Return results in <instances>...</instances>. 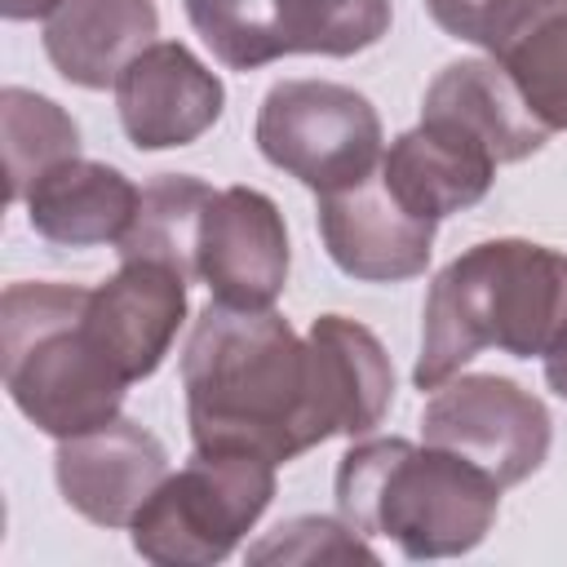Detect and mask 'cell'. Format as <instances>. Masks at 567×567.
Listing matches in <instances>:
<instances>
[{
  "instance_id": "1",
  "label": "cell",
  "mask_w": 567,
  "mask_h": 567,
  "mask_svg": "<svg viewBox=\"0 0 567 567\" xmlns=\"http://www.w3.org/2000/svg\"><path fill=\"white\" fill-rule=\"evenodd\" d=\"M195 452H252L275 465L319 447L310 350L284 315L208 301L182 354Z\"/></svg>"
},
{
  "instance_id": "2",
  "label": "cell",
  "mask_w": 567,
  "mask_h": 567,
  "mask_svg": "<svg viewBox=\"0 0 567 567\" xmlns=\"http://www.w3.org/2000/svg\"><path fill=\"white\" fill-rule=\"evenodd\" d=\"M563 332L567 257L532 239H487L434 275L412 381L439 390L487 346L514 359H545Z\"/></svg>"
},
{
  "instance_id": "3",
  "label": "cell",
  "mask_w": 567,
  "mask_h": 567,
  "mask_svg": "<svg viewBox=\"0 0 567 567\" xmlns=\"http://www.w3.org/2000/svg\"><path fill=\"white\" fill-rule=\"evenodd\" d=\"M501 483L447 447L368 439L337 465V514L359 536H385L408 558H452L483 545Z\"/></svg>"
},
{
  "instance_id": "4",
  "label": "cell",
  "mask_w": 567,
  "mask_h": 567,
  "mask_svg": "<svg viewBox=\"0 0 567 567\" xmlns=\"http://www.w3.org/2000/svg\"><path fill=\"white\" fill-rule=\"evenodd\" d=\"M89 292L80 284H9L0 297V363L18 412L62 439L89 434L120 416L124 372L84 328Z\"/></svg>"
},
{
  "instance_id": "5",
  "label": "cell",
  "mask_w": 567,
  "mask_h": 567,
  "mask_svg": "<svg viewBox=\"0 0 567 567\" xmlns=\"http://www.w3.org/2000/svg\"><path fill=\"white\" fill-rule=\"evenodd\" d=\"M275 461L252 452H195L133 518V549L159 567L221 563L266 514Z\"/></svg>"
},
{
  "instance_id": "6",
  "label": "cell",
  "mask_w": 567,
  "mask_h": 567,
  "mask_svg": "<svg viewBox=\"0 0 567 567\" xmlns=\"http://www.w3.org/2000/svg\"><path fill=\"white\" fill-rule=\"evenodd\" d=\"M257 151L328 195L381 164V120L363 93L332 80H284L257 111Z\"/></svg>"
},
{
  "instance_id": "7",
  "label": "cell",
  "mask_w": 567,
  "mask_h": 567,
  "mask_svg": "<svg viewBox=\"0 0 567 567\" xmlns=\"http://www.w3.org/2000/svg\"><path fill=\"white\" fill-rule=\"evenodd\" d=\"M190 27L230 71L284 53L350 58L390 31V0H182Z\"/></svg>"
},
{
  "instance_id": "8",
  "label": "cell",
  "mask_w": 567,
  "mask_h": 567,
  "mask_svg": "<svg viewBox=\"0 0 567 567\" xmlns=\"http://www.w3.org/2000/svg\"><path fill=\"white\" fill-rule=\"evenodd\" d=\"M421 434L434 447L461 452L501 487H514L540 470L554 439L545 403L492 372L443 381L421 412Z\"/></svg>"
},
{
  "instance_id": "9",
  "label": "cell",
  "mask_w": 567,
  "mask_h": 567,
  "mask_svg": "<svg viewBox=\"0 0 567 567\" xmlns=\"http://www.w3.org/2000/svg\"><path fill=\"white\" fill-rule=\"evenodd\" d=\"M195 261L213 301L266 310L288 284V230L275 199L252 186L217 190L204 213Z\"/></svg>"
},
{
  "instance_id": "10",
  "label": "cell",
  "mask_w": 567,
  "mask_h": 567,
  "mask_svg": "<svg viewBox=\"0 0 567 567\" xmlns=\"http://www.w3.org/2000/svg\"><path fill=\"white\" fill-rule=\"evenodd\" d=\"M434 226L439 221L408 213L390 195L381 164L363 182L319 195V235L328 244V257L363 284L416 279L430 261Z\"/></svg>"
},
{
  "instance_id": "11",
  "label": "cell",
  "mask_w": 567,
  "mask_h": 567,
  "mask_svg": "<svg viewBox=\"0 0 567 567\" xmlns=\"http://www.w3.org/2000/svg\"><path fill=\"white\" fill-rule=\"evenodd\" d=\"M221 80L177 40H155L115 80V106L137 151L190 146L221 115Z\"/></svg>"
},
{
  "instance_id": "12",
  "label": "cell",
  "mask_w": 567,
  "mask_h": 567,
  "mask_svg": "<svg viewBox=\"0 0 567 567\" xmlns=\"http://www.w3.org/2000/svg\"><path fill=\"white\" fill-rule=\"evenodd\" d=\"M53 470L75 514L97 527H133L137 509L168 478V456L155 434L128 416H115L89 434L62 439Z\"/></svg>"
},
{
  "instance_id": "13",
  "label": "cell",
  "mask_w": 567,
  "mask_h": 567,
  "mask_svg": "<svg viewBox=\"0 0 567 567\" xmlns=\"http://www.w3.org/2000/svg\"><path fill=\"white\" fill-rule=\"evenodd\" d=\"M186 319V279L159 261H124L102 288L89 292L84 328L124 381H146Z\"/></svg>"
},
{
  "instance_id": "14",
  "label": "cell",
  "mask_w": 567,
  "mask_h": 567,
  "mask_svg": "<svg viewBox=\"0 0 567 567\" xmlns=\"http://www.w3.org/2000/svg\"><path fill=\"white\" fill-rule=\"evenodd\" d=\"M310 350V408L319 443L332 434H368L381 425L390 399H394V368L381 341L346 319V315H319L306 337Z\"/></svg>"
},
{
  "instance_id": "15",
  "label": "cell",
  "mask_w": 567,
  "mask_h": 567,
  "mask_svg": "<svg viewBox=\"0 0 567 567\" xmlns=\"http://www.w3.org/2000/svg\"><path fill=\"white\" fill-rule=\"evenodd\" d=\"M381 177L408 213L443 221L447 213H461L487 195L496 159L470 133L421 115V124L394 137V146L381 155Z\"/></svg>"
},
{
  "instance_id": "16",
  "label": "cell",
  "mask_w": 567,
  "mask_h": 567,
  "mask_svg": "<svg viewBox=\"0 0 567 567\" xmlns=\"http://www.w3.org/2000/svg\"><path fill=\"white\" fill-rule=\"evenodd\" d=\"M142 190L111 164L97 159H62L40 173L27 190L31 230L62 248H93L120 244L137 217Z\"/></svg>"
},
{
  "instance_id": "17",
  "label": "cell",
  "mask_w": 567,
  "mask_h": 567,
  "mask_svg": "<svg viewBox=\"0 0 567 567\" xmlns=\"http://www.w3.org/2000/svg\"><path fill=\"white\" fill-rule=\"evenodd\" d=\"M159 35L155 0H62L44 22V53L80 89H115L120 71Z\"/></svg>"
},
{
  "instance_id": "18",
  "label": "cell",
  "mask_w": 567,
  "mask_h": 567,
  "mask_svg": "<svg viewBox=\"0 0 567 567\" xmlns=\"http://www.w3.org/2000/svg\"><path fill=\"white\" fill-rule=\"evenodd\" d=\"M421 115L470 133L474 142H483L492 151L496 164L527 159L549 137V128L532 115V106L523 102L514 80L496 62H478V58L443 66L434 75V84L425 89Z\"/></svg>"
},
{
  "instance_id": "19",
  "label": "cell",
  "mask_w": 567,
  "mask_h": 567,
  "mask_svg": "<svg viewBox=\"0 0 567 567\" xmlns=\"http://www.w3.org/2000/svg\"><path fill=\"white\" fill-rule=\"evenodd\" d=\"M213 186L190 177V173H164L155 177L142 199H137V217L128 226V235L115 244L120 261H159L168 270H177L186 284L199 279V230H204V213L213 204Z\"/></svg>"
},
{
  "instance_id": "20",
  "label": "cell",
  "mask_w": 567,
  "mask_h": 567,
  "mask_svg": "<svg viewBox=\"0 0 567 567\" xmlns=\"http://www.w3.org/2000/svg\"><path fill=\"white\" fill-rule=\"evenodd\" d=\"M0 115H4L9 199H27V190L40 173H49L53 164H62L80 151V128L58 102L27 93V89H4Z\"/></svg>"
},
{
  "instance_id": "21",
  "label": "cell",
  "mask_w": 567,
  "mask_h": 567,
  "mask_svg": "<svg viewBox=\"0 0 567 567\" xmlns=\"http://www.w3.org/2000/svg\"><path fill=\"white\" fill-rule=\"evenodd\" d=\"M252 563H328V558H363L372 563L377 554L363 545V536L341 518H292L279 523L261 545L248 549Z\"/></svg>"
},
{
  "instance_id": "22",
  "label": "cell",
  "mask_w": 567,
  "mask_h": 567,
  "mask_svg": "<svg viewBox=\"0 0 567 567\" xmlns=\"http://www.w3.org/2000/svg\"><path fill=\"white\" fill-rule=\"evenodd\" d=\"M501 4H505V0H425L430 18H434L447 35L470 40V44H483V40H487V31H492Z\"/></svg>"
},
{
  "instance_id": "23",
  "label": "cell",
  "mask_w": 567,
  "mask_h": 567,
  "mask_svg": "<svg viewBox=\"0 0 567 567\" xmlns=\"http://www.w3.org/2000/svg\"><path fill=\"white\" fill-rule=\"evenodd\" d=\"M545 381H549V390L558 394V399H567V332L549 346V354H545Z\"/></svg>"
},
{
  "instance_id": "24",
  "label": "cell",
  "mask_w": 567,
  "mask_h": 567,
  "mask_svg": "<svg viewBox=\"0 0 567 567\" xmlns=\"http://www.w3.org/2000/svg\"><path fill=\"white\" fill-rule=\"evenodd\" d=\"M62 0H0V9H4V18L9 22H27V18H49L53 9H58Z\"/></svg>"
}]
</instances>
